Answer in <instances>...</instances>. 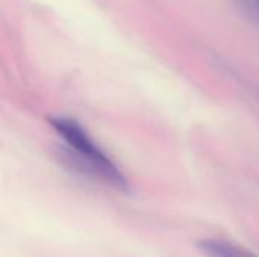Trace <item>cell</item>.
Returning a JSON list of instances; mask_svg holds the SVG:
<instances>
[{
  "instance_id": "3",
  "label": "cell",
  "mask_w": 259,
  "mask_h": 257,
  "mask_svg": "<svg viewBox=\"0 0 259 257\" xmlns=\"http://www.w3.org/2000/svg\"><path fill=\"white\" fill-rule=\"evenodd\" d=\"M256 12H258V17H259V0H256Z\"/></svg>"
},
{
  "instance_id": "2",
  "label": "cell",
  "mask_w": 259,
  "mask_h": 257,
  "mask_svg": "<svg viewBox=\"0 0 259 257\" xmlns=\"http://www.w3.org/2000/svg\"><path fill=\"white\" fill-rule=\"evenodd\" d=\"M197 247L203 254H206V257H259L243 245L219 238L200 239L197 242Z\"/></svg>"
},
{
  "instance_id": "1",
  "label": "cell",
  "mask_w": 259,
  "mask_h": 257,
  "mask_svg": "<svg viewBox=\"0 0 259 257\" xmlns=\"http://www.w3.org/2000/svg\"><path fill=\"white\" fill-rule=\"evenodd\" d=\"M50 126L62 136L67 145L83 158L96 173V177L118 191H129V182L112 159L100 150V147L90 138L87 130L70 117H50Z\"/></svg>"
}]
</instances>
